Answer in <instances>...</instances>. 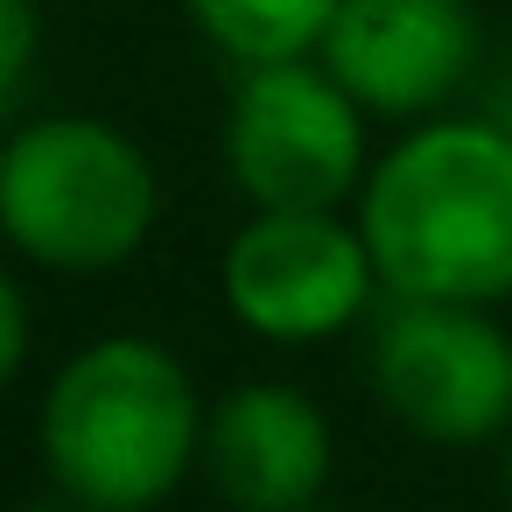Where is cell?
<instances>
[{
	"label": "cell",
	"mask_w": 512,
	"mask_h": 512,
	"mask_svg": "<svg viewBox=\"0 0 512 512\" xmlns=\"http://www.w3.org/2000/svg\"><path fill=\"white\" fill-rule=\"evenodd\" d=\"M218 281L239 330L295 351L365 323L372 295L386 288L365 225H344L337 211H253L232 232Z\"/></svg>",
	"instance_id": "obj_6"
},
{
	"label": "cell",
	"mask_w": 512,
	"mask_h": 512,
	"mask_svg": "<svg viewBox=\"0 0 512 512\" xmlns=\"http://www.w3.org/2000/svg\"><path fill=\"white\" fill-rule=\"evenodd\" d=\"M372 400L421 442L470 449L512 428V337L491 323V302L393 295L365 344Z\"/></svg>",
	"instance_id": "obj_5"
},
{
	"label": "cell",
	"mask_w": 512,
	"mask_h": 512,
	"mask_svg": "<svg viewBox=\"0 0 512 512\" xmlns=\"http://www.w3.org/2000/svg\"><path fill=\"white\" fill-rule=\"evenodd\" d=\"M50 8H57V0H50Z\"/></svg>",
	"instance_id": "obj_13"
},
{
	"label": "cell",
	"mask_w": 512,
	"mask_h": 512,
	"mask_svg": "<svg viewBox=\"0 0 512 512\" xmlns=\"http://www.w3.org/2000/svg\"><path fill=\"white\" fill-rule=\"evenodd\" d=\"M316 57L365 113L428 120L477 64V15L470 0H344Z\"/></svg>",
	"instance_id": "obj_7"
},
{
	"label": "cell",
	"mask_w": 512,
	"mask_h": 512,
	"mask_svg": "<svg viewBox=\"0 0 512 512\" xmlns=\"http://www.w3.org/2000/svg\"><path fill=\"white\" fill-rule=\"evenodd\" d=\"M190 22L218 57L246 64H281V57H316L344 0H183Z\"/></svg>",
	"instance_id": "obj_9"
},
{
	"label": "cell",
	"mask_w": 512,
	"mask_h": 512,
	"mask_svg": "<svg viewBox=\"0 0 512 512\" xmlns=\"http://www.w3.org/2000/svg\"><path fill=\"white\" fill-rule=\"evenodd\" d=\"M358 225L386 295H512V127L421 120L358 183Z\"/></svg>",
	"instance_id": "obj_1"
},
{
	"label": "cell",
	"mask_w": 512,
	"mask_h": 512,
	"mask_svg": "<svg viewBox=\"0 0 512 512\" xmlns=\"http://www.w3.org/2000/svg\"><path fill=\"white\" fill-rule=\"evenodd\" d=\"M225 169L253 211H337L365 183V106L316 57L246 64L225 113Z\"/></svg>",
	"instance_id": "obj_4"
},
{
	"label": "cell",
	"mask_w": 512,
	"mask_h": 512,
	"mask_svg": "<svg viewBox=\"0 0 512 512\" xmlns=\"http://www.w3.org/2000/svg\"><path fill=\"white\" fill-rule=\"evenodd\" d=\"M36 15H43V0H0V22H8L0 99H8V113H22L29 106V85H36Z\"/></svg>",
	"instance_id": "obj_10"
},
{
	"label": "cell",
	"mask_w": 512,
	"mask_h": 512,
	"mask_svg": "<svg viewBox=\"0 0 512 512\" xmlns=\"http://www.w3.org/2000/svg\"><path fill=\"white\" fill-rule=\"evenodd\" d=\"M0 309H8V337H0V379H22V365H29V295H22V281L0 288Z\"/></svg>",
	"instance_id": "obj_11"
},
{
	"label": "cell",
	"mask_w": 512,
	"mask_h": 512,
	"mask_svg": "<svg viewBox=\"0 0 512 512\" xmlns=\"http://www.w3.org/2000/svg\"><path fill=\"white\" fill-rule=\"evenodd\" d=\"M505 491H512V428H505Z\"/></svg>",
	"instance_id": "obj_12"
},
{
	"label": "cell",
	"mask_w": 512,
	"mask_h": 512,
	"mask_svg": "<svg viewBox=\"0 0 512 512\" xmlns=\"http://www.w3.org/2000/svg\"><path fill=\"white\" fill-rule=\"evenodd\" d=\"M204 414L211 407L169 344L134 330L92 337L57 365L36 407V456L71 505L148 512L197 470Z\"/></svg>",
	"instance_id": "obj_2"
},
{
	"label": "cell",
	"mask_w": 512,
	"mask_h": 512,
	"mask_svg": "<svg viewBox=\"0 0 512 512\" xmlns=\"http://www.w3.org/2000/svg\"><path fill=\"white\" fill-rule=\"evenodd\" d=\"M162 218V176L134 134L92 113L22 120L0 148V232L50 274L127 267Z\"/></svg>",
	"instance_id": "obj_3"
},
{
	"label": "cell",
	"mask_w": 512,
	"mask_h": 512,
	"mask_svg": "<svg viewBox=\"0 0 512 512\" xmlns=\"http://www.w3.org/2000/svg\"><path fill=\"white\" fill-rule=\"evenodd\" d=\"M197 470L211 477L218 498L246 512H302L323 498L337 470V435H330V414L302 386L246 379L204 414Z\"/></svg>",
	"instance_id": "obj_8"
}]
</instances>
